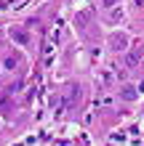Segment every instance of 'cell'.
Returning <instances> with one entry per match:
<instances>
[{"label":"cell","instance_id":"1","mask_svg":"<svg viewBox=\"0 0 144 146\" xmlns=\"http://www.w3.org/2000/svg\"><path fill=\"white\" fill-rule=\"evenodd\" d=\"M109 48H112V50H125V48H128V35L112 32V35H109Z\"/></svg>","mask_w":144,"mask_h":146},{"label":"cell","instance_id":"2","mask_svg":"<svg viewBox=\"0 0 144 146\" xmlns=\"http://www.w3.org/2000/svg\"><path fill=\"white\" fill-rule=\"evenodd\" d=\"M67 101H80V85H70V90H67Z\"/></svg>","mask_w":144,"mask_h":146},{"label":"cell","instance_id":"3","mask_svg":"<svg viewBox=\"0 0 144 146\" xmlns=\"http://www.w3.org/2000/svg\"><path fill=\"white\" fill-rule=\"evenodd\" d=\"M120 98L123 101H136V90H133L131 85H125V88L120 90Z\"/></svg>","mask_w":144,"mask_h":146},{"label":"cell","instance_id":"4","mask_svg":"<svg viewBox=\"0 0 144 146\" xmlns=\"http://www.w3.org/2000/svg\"><path fill=\"white\" fill-rule=\"evenodd\" d=\"M11 37H16L21 45H27V40H29V35H27V32H21V29H11Z\"/></svg>","mask_w":144,"mask_h":146},{"label":"cell","instance_id":"5","mask_svg":"<svg viewBox=\"0 0 144 146\" xmlns=\"http://www.w3.org/2000/svg\"><path fill=\"white\" fill-rule=\"evenodd\" d=\"M16 64H19V58H13V56H11V58H8V61H5V66H8V69H13Z\"/></svg>","mask_w":144,"mask_h":146},{"label":"cell","instance_id":"6","mask_svg":"<svg viewBox=\"0 0 144 146\" xmlns=\"http://www.w3.org/2000/svg\"><path fill=\"white\" fill-rule=\"evenodd\" d=\"M115 3H117V0H101V5H104V8H112Z\"/></svg>","mask_w":144,"mask_h":146}]
</instances>
